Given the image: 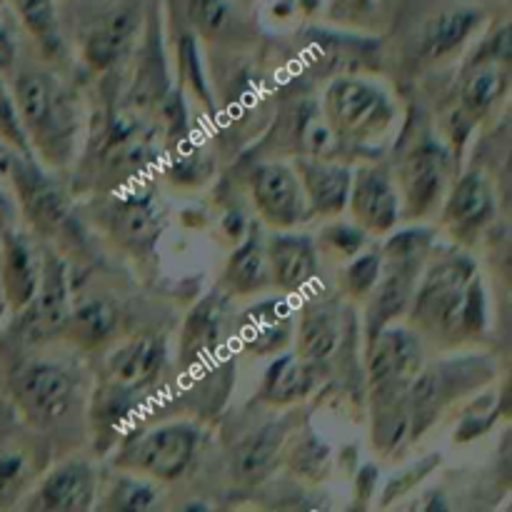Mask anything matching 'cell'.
<instances>
[{"instance_id":"cell-29","label":"cell","mask_w":512,"mask_h":512,"mask_svg":"<svg viewBox=\"0 0 512 512\" xmlns=\"http://www.w3.org/2000/svg\"><path fill=\"white\" fill-rule=\"evenodd\" d=\"M315 388V368L298 355H275L263 378L260 398L270 405H293L308 398Z\"/></svg>"},{"instance_id":"cell-3","label":"cell","mask_w":512,"mask_h":512,"mask_svg":"<svg viewBox=\"0 0 512 512\" xmlns=\"http://www.w3.org/2000/svg\"><path fill=\"white\" fill-rule=\"evenodd\" d=\"M495 368L490 360L465 355V358L440 360L420 368L408 385L410 440H418L455 400L475 393L493 380Z\"/></svg>"},{"instance_id":"cell-10","label":"cell","mask_w":512,"mask_h":512,"mask_svg":"<svg viewBox=\"0 0 512 512\" xmlns=\"http://www.w3.org/2000/svg\"><path fill=\"white\" fill-rule=\"evenodd\" d=\"M253 203L263 223L275 230H293L310 218L308 200L295 168L285 163H263L250 175Z\"/></svg>"},{"instance_id":"cell-22","label":"cell","mask_w":512,"mask_h":512,"mask_svg":"<svg viewBox=\"0 0 512 512\" xmlns=\"http://www.w3.org/2000/svg\"><path fill=\"white\" fill-rule=\"evenodd\" d=\"M295 173H298L300 185H303L310 215L335 218V215L348 210L353 168L310 155V158H298Z\"/></svg>"},{"instance_id":"cell-1","label":"cell","mask_w":512,"mask_h":512,"mask_svg":"<svg viewBox=\"0 0 512 512\" xmlns=\"http://www.w3.org/2000/svg\"><path fill=\"white\" fill-rule=\"evenodd\" d=\"M415 333L445 345L480 338L488 328V300L478 265L463 253L428 258L408 310Z\"/></svg>"},{"instance_id":"cell-4","label":"cell","mask_w":512,"mask_h":512,"mask_svg":"<svg viewBox=\"0 0 512 512\" xmlns=\"http://www.w3.org/2000/svg\"><path fill=\"white\" fill-rule=\"evenodd\" d=\"M323 113L335 138L373 143L388 133L398 108L380 85L363 78H338L325 90Z\"/></svg>"},{"instance_id":"cell-11","label":"cell","mask_w":512,"mask_h":512,"mask_svg":"<svg viewBox=\"0 0 512 512\" xmlns=\"http://www.w3.org/2000/svg\"><path fill=\"white\" fill-rule=\"evenodd\" d=\"M348 210L353 213L355 225H360L368 235H388L403 218L393 175L380 165L355 168L350 180Z\"/></svg>"},{"instance_id":"cell-17","label":"cell","mask_w":512,"mask_h":512,"mask_svg":"<svg viewBox=\"0 0 512 512\" xmlns=\"http://www.w3.org/2000/svg\"><path fill=\"white\" fill-rule=\"evenodd\" d=\"M43 258L25 233L8 225L0 233V290L10 313H20L38 290Z\"/></svg>"},{"instance_id":"cell-18","label":"cell","mask_w":512,"mask_h":512,"mask_svg":"<svg viewBox=\"0 0 512 512\" xmlns=\"http://www.w3.org/2000/svg\"><path fill=\"white\" fill-rule=\"evenodd\" d=\"M228 325V298L223 293H210L190 310L180 338V365L193 370L218 355Z\"/></svg>"},{"instance_id":"cell-6","label":"cell","mask_w":512,"mask_h":512,"mask_svg":"<svg viewBox=\"0 0 512 512\" xmlns=\"http://www.w3.org/2000/svg\"><path fill=\"white\" fill-rule=\"evenodd\" d=\"M200 433L193 423H165L130 435L115 458V465L150 480H178L193 465Z\"/></svg>"},{"instance_id":"cell-38","label":"cell","mask_w":512,"mask_h":512,"mask_svg":"<svg viewBox=\"0 0 512 512\" xmlns=\"http://www.w3.org/2000/svg\"><path fill=\"white\" fill-rule=\"evenodd\" d=\"M323 243L328 245L330 250H335L338 255H343V258H353V255H358L360 250L365 248L368 233H365L360 225L335 223L323 230Z\"/></svg>"},{"instance_id":"cell-8","label":"cell","mask_w":512,"mask_h":512,"mask_svg":"<svg viewBox=\"0 0 512 512\" xmlns=\"http://www.w3.org/2000/svg\"><path fill=\"white\" fill-rule=\"evenodd\" d=\"M15 320V335L28 345H40L63 335L65 320L70 315L68 270L55 253L43 255L38 290Z\"/></svg>"},{"instance_id":"cell-40","label":"cell","mask_w":512,"mask_h":512,"mask_svg":"<svg viewBox=\"0 0 512 512\" xmlns=\"http://www.w3.org/2000/svg\"><path fill=\"white\" fill-rule=\"evenodd\" d=\"M375 483H378V468L375 465H363L360 473L355 475V493L360 500H368L375 493Z\"/></svg>"},{"instance_id":"cell-14","label":"cell","mask_w":512,"mask_h":512,"mask_svg":"<svg viewBox=\"0 0 512 512\" xmlns=\"http://www.w3.org/2000/svg\"><path fill=\"white\" fill-rule=\"evenodd\" d=\"M98 478L83 460H68L50 470L25 503L28 510L45 512H88L95 508Z\"/></svg>"},{"instance_id":"cell-12","label":"cell","mask_w":512,"mask_h":512,"mask_svg":"<svg viewBox=\"0 0 512 512\" xmlns=\"http://www.w3.org/2000/svg\"><path fill=\"white\" fill-rule=\"evenodd\" d=\"M423 365V340L415 330L388 325L365 340V370L370 388L410 383Z\"/></svg>"},{"instance_id":"cell-5","label":"cell","mask_w":512,"mask_h":512,"mask_svg":"<svg viewBox=\"0 0 512 512\" xmlns=\"http://www.w3.org/2000/svg\"><path fill=\"white\" fill-rule=\"evenodd\" d=\"M8 388L18 413L33 428L63 423L78 405V380L73 370L55 360H25L10 373Z\"/></svg>"},{"instance_id":"cell-13","label":"cell","mask_w":512,"mask_h":512,"mask_svg":"<svg viewBox=\"0 0 512 512\" xmlns=\"http://www.w3.org/2000/svg\"><path fill=\"white\" fill-rule=\"evenodd\" d=\"M498 213L495 188L480 170L460 175L443 203V225L458 243H475Z\"/></svg>"},{"instance_id":"cell-9","label":"cell","mask_w":512,"mask_h":512,"mask_svg":"<svg viewBox=\"0 0 512 512\" xmlns=\"http://www.w3.org/2000/svg\"><path fill=\"white\" fill-rule=\"evenodd\" d=\"M450 150L438 140H423L415 145L398 170L400 215L405 218H425L445 195L450 180Z\"/></svg>"},{"instance_id":"cell-30","label":"cell","mask_w":512,"mask_h":512,"mask_svg":"<svg viewBox=\"0 0 512 512\" xmlns=\"http://www.w3.org/2000/svg\"><path fill=\"white\" fill-rule=\"evenodd\" d=\"M35 470L38 463L33 460V448H28L23 440L0 435V510L23 498L35 480Z\"/></svg>"},{"instance_id":"cell-26","label":"cell","mask_w":512,"mask_h":512,"mask_svg":"<svg viewBox=\"0 0 512 512\" xmlns=\"http://www.w3.org/2000/svg\"><path fill=\"white\" fill-rule=\"evenodd\" d=\"M223 283L233 295H258L273 285L268 250H265V240L260 238L258 230H253L240 243V248L230 255L228 265H225Z\"/></svg>"},{"instance_id":"cell-20","label":"cell","mask_w":512,"mask_h":512,"mask_svg":"<svg viewBox=\"0 0 512 512\" xmlns=\"http://www.w3.org/2000/svg\"><path fill=\"white\" fill-rule=\"evenodd\" d=\"M163 225V210L153 195H118L108 210L110 233L130 253H150L163 233Z\"/></svg>"},{"instance_id":"cell-25","label":"cell","mask_w":512,"mask_h":512,"mask_svg":"<svg viewBox=\"0 0 512 512\" xmlns=\"http://www.w3.org/2000/svg\"><path fill=\"white\" fill-rule=\"evenodd\" d=\"M483 20V10L468 8V5L443 10V13L435 15L433 20H428V25L423 28L420 55L428 60H438L455 53V50L463 48V45L478 33Z\"/></svg>"},{"instance_id":"cell-33","label":"cell","mask_w":512,"mask_h":512,"mask_svg":"<svg viewBox=\"0 0 512 512\" xmlns=\"http://www.w3.org/2000/svg\"><path fill=\"white\" fill-rule=\"evenodd\" d=\"M288 460L293 473H298L300 478L323 480L328 478L330 468H333V450L313 430L305 428L300 438L293 443V448H290Z\"/></svg>"},{"instance_id":"cell-36","label":"cell","mask_w":512,"mask_h":512,"mask_svg":"<svg viewBox=\"0 0 512 512\" xmlns=\"http://www.w3.org/2000/svg\"><path fill=\"white\" fill-rule=\"evenodd\" d=\"M440 465V455H428V458L420 460L418 465H410V468H405L403 473L393 475V478L388 480V485H385L383 490V498H380V508H388V505H393L395 500L405 498V495L413 493L415 488H418L420 483H423L425 478H428L430 473H433L435 468Z\"/></svg>"},{"instance_id":"cell-21","label":"cell","mask_w":512,"mask_h":512,"mask_svg":"<svg viewBox=\"0 0 512 512\" xmlns=\"http://www.w3.org/2000/svg\"><path fill=\"white\" fill-rule=\"evenodd\" d=\"M295 335V310L285 298L260 300L245 313L240 325L243 348L255 358H275L285 353Z\"/></svg>"},{"instance_id":"cell-15","label":"cell","mask_w":512,"mask_h":512,"mask_svg":"<svg viewBox=\"0 0 512 512\" xmlns=\"http://www.w3.org/2000/svg\"><path fill=\"white\" fill-rule=\"evenodd\" d=\"M168 363V348L160 335H140L118 345L105 360V383L125 390L130 395H140L145 388L158 380Z\"/></svg>"},{"instance_id":"cell-32","label":"cell","mask_w":512,"mask_h":512,"mask_svg":"<svg viewBox=\"0 0 512 512\" xmlns=\"http://www.w3.org/2000/svg\"><path fill=\"white\" fill-rule=\"evenodd\" d=\"M103 503L95 505L100 510H153L158 505L160 490L158 485L150 483L143 475H123L110 485L108 493L103 495Z\"/></svg>"},{"instance_id":"cell-16","label":"cell","mask_w":512,"mask_h":512,"mask_svg":"<svg viewBox=\"0 0 512 512\" xmlns=\"http://www.w3.org/2000/svg\"><path fill=\"white\" fill-rule=\"evenodd\" d=\"M270 263V280L283 295H300L318 278V245L310 235L280 233L265 243Z\"/></svg>"},{"instance_id":"cell-35","label":"cell","mask_w":512,"mask_h":512,"mask_svg":"<svg viewBox=\"0 0 512 512\" xmlns=\"http://www.w3.org/2000/svg\"><path fill=\"white\" fill-rule=\"evenodd\" d=\"M380 270H383V253H380V248L358 253V258L353 255L343 275L345 293L355 300H365L370 290L375 288V283H378Z\"/></svg>"},{"instance_id":"cell-43","label":"cell","mask_w":512,"mask_h":512,"mask_svg":"<svg viewBox=\"0 0 512 512\" xmlns=\"http://www.w3.org/2000/svg\"><path fill=\"white\" fill-rule=\"evenodd\" d=\"M8 200H5L3 190H0V233H3L5 228H8Z\"/></svg>"},{"instance_id":"cell-23","label":"cell","mask_w":512,"mask_h":512,"mask_svg":"<svg viewBox=\"0 0 512 512\" xmlns=\"http://www.w3.org/2000/svg\"><path fill=\"white\" fill-rule=\"evenodd\" d=\"M295 340H298V358L310 368H323L338 355L343 343V315L335 303H308L295 320Z\"/></svg>"},{"instance_id":"cell-39","label":"cell","mask_w":512,"mask_h":512,"mask_svg":"<svg viewBox=\"0 0 512 512\" xmlns=\"http://www.w3.org/2000/svg\"><path fill=\"white\" fill-rule=\"evenodd\" d=\"M375 0H328L330 18L338 20H358L373 10Z\"/></svg>"},{"instance_id":"cell-28","label":"cell","mask_w":512,"mask_h":512,"mask_svg":"<svg viewBox=\"0 0 512 512\" xmlns=\"http://www.w3.org/2000/svg\"><path fill=\"white\" fill-rule=\"evenodd\" d=\"M120 323V310L113 300L108 298H90L80 303L78 308L70 310L65 320L63 335L83 350L100 348L113 338Z\"/></svg>"},{"instance_id":"cell-27","label":"cell","mask_w":512,"mask_h":512,"mask_svg":"<svg viewBox=\"0 0 512 512\" xmlns=\"http://www.w3.org/2000/svg\"><path fill=\"white\" fill-rule=\"evenodd\" d=\"M510 73L505 63L468 65L463 85H460V113L475 120L485 118L508 93Z\"/></svg>"},{"instance_id":"cell-7","label":"cell","mask_w":512,"mask_h":512,"mask_svg":"<svg viewBox=\"0 0 512 512\" xmlns=\"http://www.w3.org/2000/svg\"><path fill=\"white\" fill-rule=\"evenodd\" d=\"M0 168L13 185L25 220L43 238H55L73 223L68 200L60 193L58 185L38 168L33 155L18 153L0 143Z\"/></svg>"},{"instance_id":"cell-19","label":"cell","mask_w":512,"mask_h":512,"mask_svg":"<svg viewBox=\"0 0 512 512\" xmlns=\"http://www.w3.org/2000/svg\"><path fill=\"white\" fill-rule=\"evenodd\" d=\"M138 33V8L130 3L103 10L83 33V58L90 68L105 70L118 63Z\"/></svg>"},{"instance_id":"cell-24","label":"cell","mask_w":512,"mask_h":512,"mask_svg":"<svg viewBox=\"0 0 512 512\" xmlns=\"http://www.w3.org/2000/svg\"><path fill=\"white\" fill-rule=\"evenodd\" d=\"M293 433V418H280L275 423L263 425L258 433L245 438L235 448L233 470L243 483H260L273 473L280 455L285 453L288 435Z\"/></svg>"},{"instance_id":"cell-34","label":"cell","mask_w":512,"mask_h":512,"mask_svg":"<svg viewBox=\"0 0 512 512\" xmlns=\"http://www.w3.org/2000/svg\"><path fill=\"white\" fill-rule=\"evenodd\" d=\"M188 20L200 38H218L233 20V0H188Z\"/></svg>"},{"instance_id":"cell-2","label":"cell","mask_w":512,"mask_h":512,"mask_svg":"<svg viewBox=\"0 0 512 512\" xmlns=\"http://www.w3.org/2000/svg\"><path fill=\"white\" fill-rule=\"evenodd\" d=\"M13 100L30 150L48 165L68 163L78 133V110L68 90L45 70L23 68L13 80Z\"/></svg>"},{"instance_id":"cell-31","label":"cell","mask_w":512,"mask_h":512,"mask_svg":"<svg viewBox=\"0 0 512 512\" xmlns=\"http://www.w3.org/2000/svg\"><path fill=\"white\" fill-rule=\"evenodd\" d=\"M10 5L18 13L25 30L33 35L38 48L48 58H60L63 55V33H60L55 0H10Z\"/></svg>"},{"instance_id":"cell-42","label":"cell","mask_w":512,"mask_h":512,"mask_svg":"<svg viewBox=\"0 0 512 512\" xmlns=\"http://www.w3.org/2000/svg\"><path fill=\"white\" fill-rule=\"evenodd\" d=\"M293 3L303 15H315L320 10V5H323V0H293Z\"/></svg>"},{"instance_id":"cell-37","label":"cell","mask_w":512,"mask_h":512,"mask_svg":"<svg viewBox=\"0 0 512 512\" xmlns=\"http://www.w3.org/2000/svg\"><path fill=\"white\" fill-rule=\"evenodd\" d=\"M0 143L18 150V153L33 155L28 138H25L23 125H20V115L18 108H15L13 93H10L8 85L3 83V78H0Z\"/></svg>"},{"instance_id":"cell-41","label":"cell","mask_w":512,"mask_h":512,"mask_svg":"<svg viewBox=\"0 0 512 512\" xmlns=\"http://www.w3.org/2000/svg\"><path fill=\"white\" fill-rule=\"evenodd\" d=\"M13 63H15V45L13 40L8 38V33L0 28V75L8 73V70L13 68Z\"/></svg>"}]
</instances>
